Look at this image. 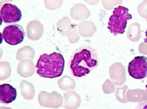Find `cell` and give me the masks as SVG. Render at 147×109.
<instances>
[{
    "mask_svg": "<svg viewBox=\"0 0 147 109\" xmlns=\"http://www.w3.org/2000/svg\"><path fill=\"white\" fill-rule=\"evenodd\" d=\"M135 109H147V102H142L140 103Z\"/></svg>",
    "mask_w": 147,
    "mask_h": 109,
    "instance_id": "cell-8",
    "label": "cell"
},
{
    "mask_svg": "<svg viewBox=\"0 0 147 109\" xmlns=\"http://www.w3.org/2000/svg\"><path fill=\"white\" fill-rule=\"evenodd\" d=\"M96 51L88 45L77 48L71 56L69 67L74 76L82 77L88 75L99 65Z\"/></svg>",
    "mask_w": 147,
    "mask_h": 109,
    "instance_id": "cell-1",
    "label": "cell"
},
{
    "mask_svg": "<svg viewBox=\"0 0 147 109\" xmlns=\"http://www.w3.org/2000/svg\"><path fill=\"white\" fill-rule=\"evenodd\" d=\"M65 60L62 54L54 52L40 55L36 64L37 73L43 78H55L62 76Z\"/></svg>",
    "mask_w": 147,
    "mask_h": 109,
    "instance_id": "cell-2",
    "label": "cell"
},
{
    "mask_svg": "<svg viewBox=\"0 0 147 109\" xmlns=\"http://www.w3.org/2000/svg\"><path fill=\"white\" fill-rule=\"evenodd\" d=\"M146 88H147V85H146Z\"/></svg>",
    "mask_w": 147,
    "mask_h": 109,
    "instance_id": "cell-10",
    "label": "cell"
},
{
    "mask_svg": "<svg viewBox=\"0 0 147 109\" xmlns=\"http://www.w3.org/2000/svg\"><path fill=\"white\" fill-rule=\"evenodd\" d=\"M129 9L124 6H118L115 7L112 15L108 21V29L113 35H117L124 34L127 27V21L132 18Z\"/></svg>",
    "mask_w": 147,
    "mask_h": 109,
    "instance_id": "cell-3",
    "label": "cell"
},
{
    "mask_svg": "<svg viewBox=\"0 0 147 109\" xmlns=\"http://www.w3.org/2000/svg\"><path fill=\"white\" fill-rule=\"evenodd\" d=\"M146 37H145V39H144V42H145L146 43H147V31H146Z\"/></svg>",
    "mask_w": 147,
    "mask_h": 109,
    "instance_id": "cell-9",
    "label": "cell"
},
{
    "mask_svg": "<svg viewBox=\"0 0 147 109\" xmlns=\"http://www.w3.org/2000/svg\"><path fill=\"white\" fill-rule=\"evenodd\" d=\"M2 21L6 23H16L22 19V11L16 5L10 3L4 4L0 12Z\"/></svg>",
    "mask_w": 147,
    "mask_h": 109,
    "instance_id": "cell-6",
    "label": "cell"
},
{
    "mask_svg": "<svg viewBox=\"0 0 147 109\" xmlns=\"http://www.w3.org/2000/svg\"><path fill=\"white\" fill-rule=\"evenodd\" d=\"M17 97L16 89L11 85L5 84L0 86V102L9 104L13 102Z\"/></svg>",
    "mask_w": 147,
    "mask_h": 109,
    "instance_id": "cell-7",
    "label": "cell"
},
{
    "mask_svg": "<svg viewBox=\"0 0 147 109\" xmlns=\"http://www.w3.org/2000/svg\"><path fill=\"white\" fill-rule=\"evenodd\" d=\"M25 31L20 25H9L4 29L2 33V37L7 44L10 45H16L20 44L24 39Z\"/></svg>",
    "mask_w": 147,
    "mask_h": 109,
    "instance_id": "cell-4",
    "label": "cell"
},
{
    "mask_svg": "<svg viewBox=\"0 0 147 109\" xmlns=\"http://www.w3.org/2000/svg\"><path fill=\"white\" fill-rule=\"evenodd\" d=\"M128 73L135 79L147 78V56H136L129 63Z\"/></svg>",
    "mask_w": 147,
    "mask_h": 109,
    "instance_id": "cell-5",
    "label": "cell"
}]
</instances>
